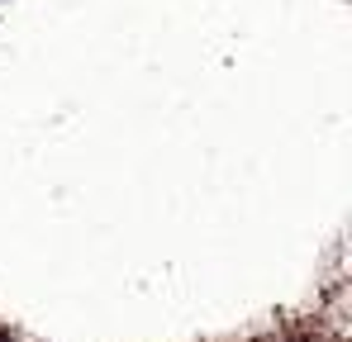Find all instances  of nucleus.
<instances>
[]
</instances>
